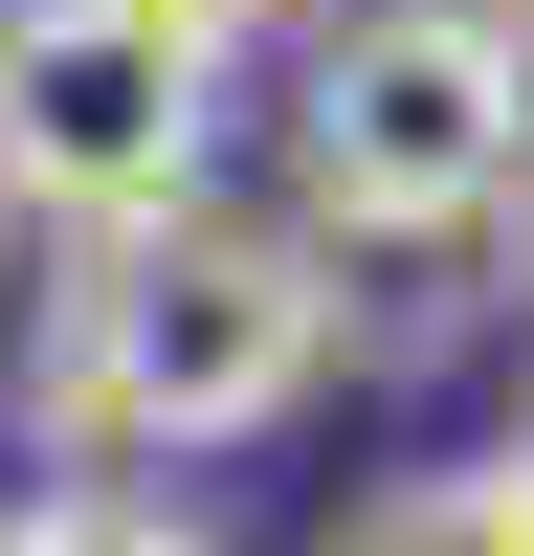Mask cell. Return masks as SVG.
Returning a JSON list of instances; mask_svg holds the SVG:
<instances>
[{
  "instance_id": "obj_1",
  "label": "cell",
  "mask_w": 534,
  "mask_h": 556,
  "mask_svg": "<svg viewBox=\"0 0 534 556\" xmlns=\"http://www.w3.org/2000/svg\"><path fill=\"white\" fill-rule=\"evenodd\" d=\"M334 356V267L290 223H67V290H44V445L67 468H201V445H267Z\"/></svg>"
},
{
  "instance_id": "obj_2",
  "label": "cell",
  "mask_w": 534,
  "mask_h": 556,
  "mask_svg": "<svg viewBox=\"0 0 534 556\" xmlns=\"http://www.w3.org/2000/svg\"><path fill=\"white\" fill-rule=\"evenodd\" d=\"M290 156H312V223L356 245H468V223L534 201V45L512 0H356L290 89Z\"/></svg>"
},
{
  "instance_id": "obj_3",
  "label": "cell",
  "mask_w": 534,
  "mask_h": 556,
  "mask_svg": "<svg viewBox=\"0 0 534 556\" xmlns=\"http://www.w3.org/2000/svg\"><path fill=\"white\" fill-rule=\"evenodd\" d=\"M223 156V45L178 0H0V201L23 223H156Z\"/></svg>"
},
{
  "instance_id": "obj_4",
  "label": "cell",
  "mask_w": 534,
  "mask_h": 556,
  "mask_svg": "<svg viewBox=\"0 0 534 556\" xmlns=\"http://www.w3.org/2000/svg\"><path fill=\"white\" fill-rule=\"evenodd\" d=\"M334 556H534V513H512L490 468H423V490H379V513H356Z\"/></svg>"
},
{
  "instance_id": "obj_5",
  "label": "cell",
  "mask_w": 534,
  "mask_h": 556,
  "mask_svg": "<svg viewBox=\"0 0 534 556\" xmlns=\"http://www.w3.org/2000/svg\"><path fill=\"white\" fill-rule=\"evenodd\" d=\"M23 534H44V556H223L201 513H156V490H44Z\"/></svg>"
},
{
  "instance_id": "obj_6",
  "label": "cell",
  "mask_w": 534,
  "mask_h": 556,
  "mask_svg": "<svg viewBox=\"0 0 534 556\" xmlns=\"http://www.w3.org/2000/svg\"><path fill=\"white\" fill-rule=\"evenodd\" d=\"M178 23H201V45H245V23H290V0H178Z\"/></svg>"
},
{
  "instance_id": "obj_7",
  "label": "cell",
  "mask_w": 534,
  "mask_h": 556,
  "mask_svg": "<svg viewBox=\"0 0 534 556\" xmlns=\"http://www.w3.org/2000/svg\"><path fill=\"white\" fill-rule=\"evenodd\" d=\"M490 490H512V513H534V401H512V445H490Z\"/></svg>"
},
{
  "instance_id": "obj_8",
  "label": "cell",
  "mask_w": 534,
  "mask_h": 556,
  "mask_svg": "<svg viewBox=\"0 0 534 556\" xmlns=\"http://www.w3.org/2000/svg\"><path fill=\"white\" fill-rule=\"evenodd\" d=\"M0 556H44V534H23V513H0Z\"/></svg>"
}]
</instances>
